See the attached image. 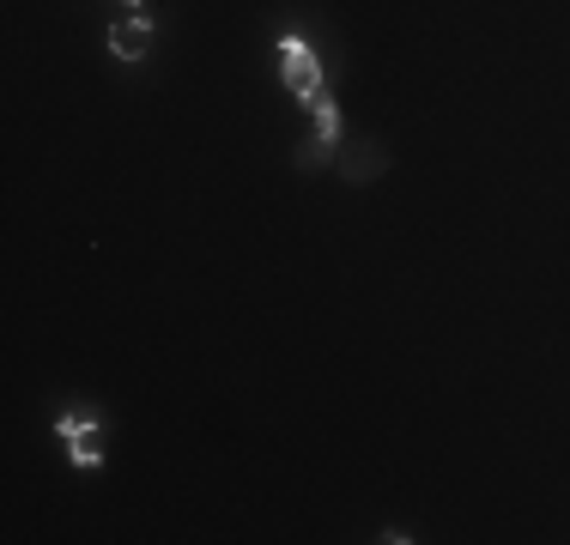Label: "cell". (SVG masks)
Segmentation results:
<instances>
[{
    "label": "cell",
    "instance_id": "cell-2",
    "mask_svg": "<svg viewBox=\"0 0 570 545\" xmlns=\"http://www.w3.org/2000/svg\"><path fill=\"white\" fill-rule=\"evenodd\" d=\"M56 430L67 436V455H73V467H98V460H104V425H98L91 413H61Z\"/></svg>",
    "mask_w": 570,
    "mask_h": 545
},
{
    "label": "cell",
    "instance_id": "cell-3",
    "mask_svg": "<svg viewBox=\"0 0 570 545\" xmlns=\"http://www.w3.org/2000/svg\"><path fill=\"white\" fill-rule=\"evenodd\" d=\"M146 49H153V19H146V12L110 24V54H116V61H140Z\"/></svg>",
    "mask_w": 570,
    "mask_h": 545
},
{
    "label": "cell",
    "instance_id": "cell-4",
    "mask_svg": "<svg viewBox=\"0 0 570 545\" xmlns=\"http://www.w3.org/2000/svg\"><path fill=\"white\" fill-rule=\"evenodd\" d=\"M309 116H316V140H322V146H334V140H341V109H334L328 98H316V103H309Z\"/></svg>",
    "mask_w": 570,
    "mask_h": 545
},
{
    "label": "cell",
    "instance_id": "cell-1",
    "mask_svg": "<svg viewBox=\"0 0 570 545\" xmlns=\"http://www.w3.org/2000/svg\"><path fill=\"white\" fill-rule=\"evenodd\" d=\"M279 73H285V91H292V98L304 103V109L322 98V67H316V49H309L297 31H285V37H279Z\"/></svg>",
    "mask_w": 570,
    "mask_h": 545
}]
</instances>
